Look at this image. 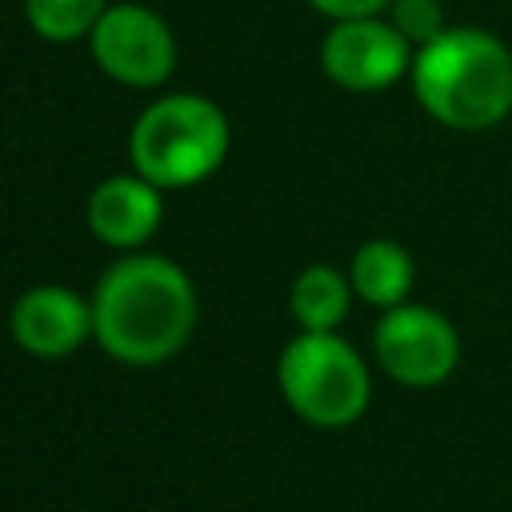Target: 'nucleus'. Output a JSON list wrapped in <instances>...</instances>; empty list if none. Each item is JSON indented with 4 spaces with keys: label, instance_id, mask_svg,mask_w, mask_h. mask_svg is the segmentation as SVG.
I'll use <instances>...</instances> for the list:
<instances>
[{
    "label": "nucleus",
    "instance_id": "nucleus-10",
    "mask_svg": "<svg viewBox=\"0 0 512 512\" xmlns=\"http://www.w3.org/2000/svg\"><path fill=\"white\" fill-rule=\"evenodd\" d=\"M352 288L376 308H396L412 292V256L392 240H368L352 256Z\"/></svg>",
    "mask_w": 512,
    "mask_h": 512
},
{
    "label": "nucleus",
    "instance_id": "nucleus-8",
    "mask_svg": "<svg viewBox=\"0 0 512 512\" xmlns=\"http://www.w3.org/2000/svg\"><path fill=\"white\" fill-rule=\"evenodd\" d=\"M12 336L32 356H68L92 336V304L56 284L32 288L12 308Z\"/></svg>",
    "mask_w": 512,
    "mask_h": 512
},
{
    "label": "nucleus",
    "instance_id": "nucleus-6",
    "mask_svg": "<svg viewBox=\"0 0 512 512\" xmlns=\"http://www.w3.org/2000/svg\"><path fill=\"white\" fill-rule=\"evenodd\" d=\"M376 356L392 380L428 388L452 376L460 360V340L440 312L420 304H396L384 308L376 324Z\"/></svg>",
    "mask_w": 512,
    "mask_h": 512
},
{
    "label": "nucleus",
    "instance_id": "nucleus-7",
    "mask_svg": "<svg viewBox=\"0 0 512 512\" xmlns=\"http://www.w3.org/2000/svg\"><path fill=\"white\" fill-rule=\"evenodd\" d=\"M408 48L412 44L396 32V24H384L376 16H356V20H336V28L324 36L320 60L340 88L380 92L408 72Z\"/></svg>",
    "mask_w": 512,
    "mask_h": 512
},
{
    "label": "nucleus",
    "instance_id": "nucleus-11",
    "mask_svg": "<svg viewBox=\"0 0 512 512\" xmlns=\"http://www.w3.org/2000/svg\"><path fill=\"white\" fill-rule=\"evenodd\" d=\"M288 304L304 332H332L348 312V280L328 264H312L292 280Z\"/></svg>",
    "mask_w": 512,
    "mask_h": 512
},
{
    "label": "nucleus",
    "instance_id": "nucleus-1",
    "mask_svg": "<svg viewBox=\"0 0 512 512\" xmlns=\"http://www.w3.org/2000/svg\"><path fill=\"white\" fill-rule=\"evenodd\" d=\"M196 328V292L164 256L116 260L92 292V336L124 364L176 356Z\"/></svg>",
    "mask_w": 512,
    "mask_h": 512
},
{
    "label": "nucleus",
    "instance_id": "nucleus-2",
    "mask_svg": "<svg viewBox=\"0 0 512 512\" xmlns=\"http://www.w3.org/2000/svg\"><path fill=\"white\" fill-rule=\"evenodd\" d=\"M412 92L448 128H488L512 112V52L480 28H444L416 52Z\"/></svg>",
    "mask_w": 512,
    "mask_h": 512
},
{
    "label": "nucleus",
    "instance_id": "nucleus-5",
    "mask_svg": "<svg viewBox=\"0 0 512 512\" xmlns=\"http://www.w3.org/2000/svg\"><path fill=\"white\" fill-rule=\"evenodd\" d=\"M92 60L120 84L156 88L176 68V44L168 24L144 4H116L108 8L96 28L88 32Z\"/></svg>",
    "mask_w": 512,
    "mask_h": 512
},
{
    "label": "nucleus",
    "instance_id": "nucleus-9",
    "mask_svg": "<svg viewBox=\"0 0 512 512\" xmlns=\"http://www.w3.org/2000/svg\"><path fill=\"white\" fill-rule=\"evenodd\" d=\"M160 224V188L136 176H108L88 196V228L112 248L144 244Z\"/></svg>",
    "mask_w": 512,
    "mask_h": 512
},
{
    "label": "nucleus",
    "instance_id": "nucleus-14",
    "mask_svg": "<svg viewBox=\"0 0 512 512\" xmlns=\"http://www.w3.org/2000/svg\"><path fill=\"white\" fill-rule=\"evenodd\" d=\"M312 8H320L324 16H332V20H356V16H376L384 4H392V0H308Z\"/></svg>",
    "mask_w": 512,
    "mask_h": 512
},
{
    "label": "nucleus",
    "instance_id": "nucleus-12",
    "mask_svg": "<svg viewBox=\"0 0 512 512\" xmlns=\"http://www.w3.org/2000/svg\"><path fill=\"white\" fill-rule=\"evenodd\" d=\"M24 12L44 40H76L96 28L108 0H24Z\"/></svg>",
    "mask_w": 512,
    "mask_h": 512
},
{
    "label": "nucleus",
    "instance_id": "nucleus-4",
    "mask_svg": "<svg viewBox=\"0 0 512 512\" xmlns=\"http://www.w3.org/2000/svg\"><path fill=\"white\" fill-rule=\"evenodd\" d=\"M280 392L296 416L320 428H344L368 408L364 360L332 332H300L276 364Z\"/></svg>",
    "mask_w": 512,
    "mask_h": 512
},
{
    "label": "nucleus",
    "instance_id": "nucleus-13",
    "mask_svg": "<svg viewBox=\"0 0 512 512\" xmlns=\"http://www.w3.org/2000/svg\"><path fill=\"white\" fill-rule=\"evenodd\" d=\"M392 24L408 44H428L444 32V8L440 0H392Z\"/></svg>",
    "mask_w": 512,
    "mask_h": 512
},
{
    "label": "nucleus",
    "instance_id": "nucleus-3",
    "mask_svg": "<svg viewBox=\"0 0 512 512\" xmlns=\"http://www.w3.org/2000/svg\"><path fill=\"white\" fill-rule=\"evenodd\" d=\"M228 120L204 96H164L132 128V164L156 188H188L220 168Z\"/></svg>",
    "mask_w": 512,
    "mask_h": 512
}]
</instances>
